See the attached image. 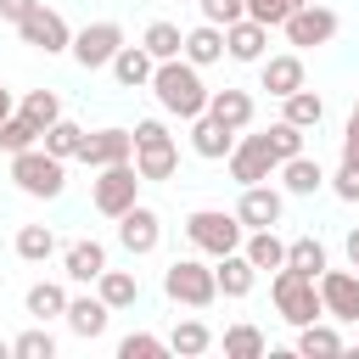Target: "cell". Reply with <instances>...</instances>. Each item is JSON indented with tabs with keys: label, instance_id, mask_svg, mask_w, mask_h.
<instances>
[{
	"label": "cell",
	"instance_id": "cell-1",
	"mask_svg": "<svg viewBox=\"0 0 359 359\" xmlns=\"http://www.w3.org/2000/svg\"><path fill=\"white\" fill-rule=\"evenodd\" d=\"M151 95H157V107L163 112H174V118H202L208 112V84H202V67L196 62H185V56H174V62H157V73H151Z\"/></svg>",
	"mask_w": 359,
	"mask_h": 359
},
{
	"label": "cell",
	"instance_id": "cell-2",
	"mask_svg": "<svg viewBox=\"0 0 359 359\" xmlns=\"http://www.w3.org/2000/svg\"><path fill=\"white\" fill-rule=\"evenodd\" d=\"M269 297L280 309L286 325H309V320H325V303H320V280L314 275H297V269H275L269 275Z\"/></svg>",
	"mask_w": 359,
	"mask_h": 359
},
{
	"label": "cell",
	"instance_id": "cell-3",
	"mask_svg": "<svg viewBox=\"0 0 359 359\" xmlns=\"http://www.w3.org/2000/svg\"><path fill=\"white\" fill-rule=\"evenodd\" d=\"M11 180H17V191H22V196L50 202V196H62V191H67V163H62V157H50L45 146H28V151H17V157H11Z\"/></svg>",
	"mask_w": 359,
	"mask_h": 359
},
{
	"label": "cell",
	"instance_id": "cell-4",
	"mask_svg": "<svg viewBox=\"0 0 359 359\" xmlns=\"http://www.w3.org/2000/svg\"><path fill=\"white\" fill-rule=\"evenodd\" d=\"M185 236H191V247H196V252L224 258V252H241L247 224H241L236 213H224V208H196V213L185 219Z\"/></svg>",
	"mask_w": 359,
	"mask_h": 359
},
{
	"label": "cell",
	"instance_id": "cell-5",
	"mask_svg": "<svg viewBox=\"0 0 359 359\" xmlns=\"http://www.w3.org/2000/svg\"><path fill=\"white\" fill-rule=\"evenodd\" d=\"M140 168H135V157L129 163H107V168H95V180H90V202H95V213H107V219H118V213H129L135 202H140Z\"/></svg>",
	"mask_w": 359,
	"mask_h": 359
},
{
	"label": "cell",
	"instance_id": "cell-6",
	"mask_svg": "<svg viewBox=\"0 0 359 359\" xmlns=\"http://www.w3.org/2000/svg\"><path fill=\"white\" fill-rule=\"evenodd\" d=\"M135 168H140V180H174V168H180V146L157 118L135 123Z\"/></svg>",
	"mask_w": 359,
	"mask_h": 359
},
{
	"label": "cell",
	"instance_id": "cell-7",
	"mask_svg": "<svg viewBox=\"0 0 359 359\" xmlns=\"http://www.w3.org/2000/svg\"><path fill=\"white\" fill-rule=\"evenodd\" d=\"M163 292L185 309H208V303H219V275L202 258H174L168 275H163Z\"/></svg>",
	"mask_w": 359,
	"mask_h": 359
},
{
	"label": "cell",
	"instance_id": "cell-8",
	"mask_svg": "<svg viewBox=\"0 0 359 359\" xmlns=\"http://www.w3.org/2000/svg\"><path fill=\"white\" fill-rule=\"evenodd\" d=\"M337 11L331 6H320V0H309V6H297L286 22H280V34H286V45H297V50H320V45H331L337 39Z\"/></svg>",
	"mask_w": 359,
	"mask_h": 359
},
{
	"label": "cell",
	"instance_id": "cell-9",
	"mask_svg": "<svg viewBox=\"0 0 359 359\" xmlns=\"http://www.w3.org/2000/svg\"><path fill=\"white\" fill-rule=\"evenodd\" d=\"M17 39H22V45H34V50H45V56L73 50V28H67V22H62V11H50L45 0L17 22Z\"/></svg>",
	"mask_w": 359,
	"mask_h": 359
},
{
	"label": "cell",
	"instance_id": "cell-10",
	"mask_svg": "<svg viewBox=\"0 0 359 359\" xmlns=\"http://www.w3.org/2000/svg\"><path fill=\"white\" fill-rule=\"evenodd\" d=\"M224 163H230V180L236 185H264L269 174H280V157L264 146V135H241Z\"/></svg>",
	"mask_w": 359,
	"mask_h": 359
},
{
	"label": "cell",
	"instance_id": "cell-11",
	"mask_svg": "<svg viewBox=\"0 0 359 359\" xmlns=\"http://www.w3.org/2000/svg\"><path fill=\"white\" fill-rule=\"evenodd\" d=\"M123 50V28L118 22H84L79 34H73V62L79 67H112V56Z\"/></svg>",
	"mask_w": 359,
	"mask_h": 359
},
{
	"label": "cell",
	"instance_id": "cell-12",
	"mask_svg": "<svg viewBox=\"0 0 359 359\" xmlns=\"http://www.w3.org/2000/svg\"><path fill=\"white\" fill-rule=\"evenodd\" d=\"M157 241H163V219H157V208L135 202L129 213H118V247H123L129 258H146V252H157Z\"/></svg>",
	"mask_w": 359,
	"mask_h": 359
},
{
	"label": "cell",
	"instance_id": "cell-13",
	"mask_svg": "<svg viewBox=\"0 0 359 359\" xmlns=\"http://www.w3.org/2000/svg\"><path fill=\"white\" fill-rule=\"evenodd\" d=\"M320 303H325L331 320L359 325V269H331V264H325V275H320Z\"/></svg>",
	"mask_w": 359,
	"mask_h": 359
},
{
	"label": "cell",
	"instance_id": "cell-14",
	"mask_svg": "<svg viewBox=\"0 0 359 359\" xmlns=\"http://www.w3.org/2000/svg\"><path fill=\"white\" fill-rule=\"evenodd\" d=\"M280 213H286V196L264 180V185H241V202H236V219L247 224V230H275L280 224Z\"/></svg>",
	"mask_w": 359,
	"mask_h": 359
},
{
	"label": "cell",
	"instance_id": "cell-15",
	"mask_svg": "<svg viewBox=\"0 0 359 359\" xmlns=\"http://www.w3.org/2000/svg\"><path fill=\"white\" fill-rule=\"evenodd\" d=\"M135 157V129H90L79 163L84 168H107V163H129Z\"/></svg>",
	"mask_w": 359,
	"mask_h": 359
},
{
	"label": "cell",
	"instance_id": "cell-16",
	"mask_svg": "<svg viewBox=\"0 0 359 359\" xmlns=\"http://www.w3.org/2000/svg\"><path fill=\"white\" fill-rule=\"evenodd\" d=\"M264 45H269V28L258 17H241L224 28V56L230 62H264Z\"/></svg>",
	"mask_w": 359,
	"mask_h": 359
},
{
	"label": "cell",
	"instance_id": "cell-17",
	"mask_svg": "<svg viewBox=\"0 0 359 359\" xmlns=\"http://www.w3.org/2000/svg\"><path fill=\"white\" fill-rule=\"evenodd\" d=\"M230 146H236V129H230V123H219L213 112L191 118V151H196V157L219 163V157H230Z\"/></svg>",
	"mask_w": 359,
	"mask_h": 359
},
{
	"label": "cell",
	"instance_id": "cell-18",
	"mask_svg": "<svg viewBox=\"0 0 359 359\" xmlns=\"http://www.w3.org/2000/svg\"><path fill=\"white\" fill-rule=\"evenodd\" d=\"M67 331L73 337H84V342H95L101 331H107V320H112V309H107V297L95 292V297H67Z\"/></svg>",
	"mask_w": 359,
	"mask_h": 359
},
{
	"label": "cell",
	"instance_id": "cell-19",
	"mask_svg": "<svg viewBox=\"0 0 359 359\" xmlns=\"http://www.w3.org/2000/svg\"><path fill=\"white\" fill-rule=\"evenodd\" d=\"M258 79H264V90L280 101V95L303 90V56H297V50H286V56H264V62H258Z\"/></svg>",
	"mask_w": 359,
	"mask_h": 359
},
{
	"label": "cell",
	"instance_id": "cell-20",
	"mask_svg": "<svg viewBox=\"0 0 359 359\" xmlns=\"http://www.w3.org/2000/svg\"><path fill=\"white\" fill-rule=\"evenodd\" d=\"M280 185H286V196H314V191H325L331 180H325L320 157L297 151V157H286V163H280Z\"/></svg>",
	"mask_w": 359,
	"mask_h": 359
},
{
	"label": "cell",
	"instance_id": "cell-21",
	"mask_svg": "<svg viewBox=\"0 0 359 359\" xmlns=\"http://www.w3.org/2000/svg\"><path fill=\"white\" fill-rule=\"evenodd\" d=\"M62 269H67V280L95 286V280H101V269H107V247H101V241H73V247L62 252Z\"/></svg>",
	"mask_w": 359,
	"mask_h": 359
},
{
	"label": "cell",
	"instance_id": "cell-22",
	"mask_svg": "<svg viewBox=\"0 0 359 359\" xmlns=\"http://www.w3.org/2000/svg\"><path fill=\"white\" fill-rule=\"evenodd\" d=\"M151 73H157V56H151L146 45H123V50L112 56V79H118L123 90H140V84H151Z\"/></svg>",
	"mask_w": 359,
	"mask_h": 359
},
{
	"label": "cell",
	"instance_id": "cell-23",
	"mask_svg": "<svg viewBox=\"0 0 359 359\" xmlns=\"http://www.w3.org/2000/svg\"><path fill=\"white\" fill-rule=\"evenodd\" d=\"M213 275H219V297H247V292L258 286V269H252L247 252H224V258L213 264Z\"/></svg>",
	"mask_w": 359,
	"mask_h": 359
},
{
	"label": "cell",
	"instance_id": "cell-24",
	"mask_svg": "<svg viewBox=\"0 0 359 359\" xmlns=\"http://www.w3.org/2000/svg\"><path fill=\"white\" fill-rule=\"evenodd\" d=\"M208 112H213L219 123H230V129L241 135V129L252 123V95H247V90H230V84H224V90H213V95H208Z\"/></svg>",
	"mask_w": 359,
	"mask_h": 359
},
{
	"label": "cell",
	"instance_id": "cell-25",
	"mask_svg": "<svg viewBox=\"0 0 359 359\" xmlns=\"http://www.w3.org/2000/svg\"><path fill=\"white\" fill-rule=\"evenodd\" d=\"M219 56H224V28H219V22H196V28L185 34V62L213 67Z\"/></svg>",
	"mask_w": 359,
	"mask_h": 359
},
{
	"label": "cell",
	"instance_id": "cell-26",
	"mask_svg": "<svg viewBox=\"0 0 359 359\" xmlns=\"http://www.w3.org/2000/svg\"><path fill=\"white\" fill-rule=\"evenodd\" d=\"M140 45L157 56V62H174V56H185V34H180V22H168V17H157V22H146V34H140Z\"/></svg>",
	"mask_w": 359,
	"mask_h": 359
},
{
	"label": "cell",
	"instance_id": "cell-27",
	"mask_svg": "<svg viewBox=\"0 0 359 359\" xmlns=\"http://www.w3.org/2000/svg\"><path fill=\"white\" fill-rule=\"evenodd\" d=\"M241 252L252 258V269H258V275H264V269H280V264H286V241H280L275 230H247Z\"/></svg>",
	"mask_w": 359,
	"mask_h": 359
},
{
	"label": "cell",
	"instance_id": "cell-28",
	"mask_svg": "<svg viewBox=\"0 0 359 359\" xmlns=\"http://www.w3.org/2000/svg\"><path fill=\"white\" fill-rule=\"evenodd\" d=\"M95 292L107 297V309H112V314H118V309H135V303H140V280H135L129 269H101Z\"/></svg>",
	"mask_w": 359,
	"mask_h": 359
},
{
	"label": "cell",
	"instance_id": "cell-29",
	"mask_svg": "<svg viewBox=\"0 0 359 359\" xmlns=\"http://www.w3.org/2000/svg\"><path fill=\"white\" fill-rule=\"evenodd\" d=\"M280 118H286V123H297V129H320L325 101H320L314 90H292V95H280Z\"/></svg>",
	"mask_w": 359,
	"mask_h": 359
},
{
	"label": "cell",
	"instance_id": "cell-30",
	"mask_svg": "<svg viewBox=\"0 0 359 359\" xmlns=\"http://www.w3.org/2000/svg\"><path fill=\"white\" fill-rule=\"evenodd\" d=\"M84 135H90V129H79L73 118H56V123L39 135V146H45L50 157H62V163H67V157H79V151H84Z\"/></svg>",
	"mask_w": 359,
	"mask_h": 359
},
{
	"label": "cell",
	"instance_id": "cell-31",
	"mask_svg": "<svg viewBox=\"0 0 359 359\" xmlns=\"http://www.w3.org/2000/svg\"><path fill=\"white\" fill-rule=\"evenodd\" d=\"M325 264H331V258H325V247H320L314 236L286 241V269H297V275H314V280H320V275H325Z\"/></svg>",
	"mask_w": 359,
	"mask_h": 359
},
{
	"label": "cell",
	"instance_id": "cell-32",
	"mask_svg": "<svg viewBox=\"0 0 359 359\" xmlns=\"http://www.w3.org/2000/svg\"><path fill=\"white\" fill-rule=\"evenodd\" d=\"M22 303H28V314H34V320H62V314H67V292H62L56 280H34Z\"/></svg>",
	"mask_w": 359,
	"mask_h": 359
},
{
	"label": "cell",
	"instance_id": "cell-33",
	"mask_svg": "<svg viewBox=\"0 0 359 359\" xmlns=\"http://www.w3.org/2000/svg\"><path fill=\"white\" fill-rule=\"evenodd\" d=\"M50 252H56V230L50 224H22L17 230V258L22 264H45Z\"/></svg>",
	"mask_w": 359,
	"mask_h": 359
},
{
	"label": "cell",
	"instance_id": "cell-34",
	"mask_svg": "<svg viewBox=\"0 0 359 359\" xmlns=\"http://www.w3.org/2000/svg\"><path fill=\"white\" fill-rule=\"evenodd\" d=\"M297 353H342V331L337 325H325V320H309V325H297Z\"/></svg>",
	"mask_w": 359,
	"mask_h": 359
},
{
	"label": "cell",
	"instance_id": "cell-35",
	"mask_svg": "<svg viewBox=\"0 0 359 359\" xmlns=\"http://www.w3.org/2000/svg\"><path fill=\"white\" fill-rule=\"evenodd\" d=\"M208 348H213V331H208L202 320H180L174 337H168V353H185V359H196V353H208Z\"/></svg>",
	"mask_w": 359,
	"mask_h": 359
},
{
	"label": "cell",
	"instance_id": "cell-36",
	"mask_svg": "<svg viewBox=\"0 0 359 359\" xmlns=\"http://www.w3.org/2000/svg\"><path fill=\"white\" fill-rule=\"evenodd\" d=\"M17 112H22L28 123H39V135H45V129H50V123L62 118V101H56V90H28Z\"/></svg>",
	"mask_w": 359,
	"mask_h": 359
},
{
	"label": "cell",
	"instance_id": "cell-37",
	"mask_svg": "<svg viewBox=\"0 0 359 359\" xmlns=\"http://www.w3.org/2000/svg\"><path fill=\"white\" fill-rule=\"evenodd\" d=\"M219 342H224V353H230V359H264V348H269L258 325H230Z\"/></svg>",
	"mask_w": 359,
	"mask_h": 359
},
{
	"label": "cell",
	"instance_id": "cell-38",
	"mask_svg": "<svg viewBox=\"0 0 359 359\" xmlns=\"http://www.w3.org/2000/svg\"><path fill=\"white\" fill-rule=\"evenodd\" d=\"M28 146H39V123H28L22 112H11V118L0 123V151L17 157V151H28Z\"/></svg>",
	"mask_w": 359,
	"mask_h": 359
},
{
	"label": "cell",
	"instance_id": "cell-39",
	"mask_svg": "<svg viewBox=\"0 0 359 359\" xmlns=\"http://www.w3.org/2000/svg\"><path fill=\"white\" fill-rule=\"evenodd\" d=\"M303 135H309V129H297V123L275 118V123L264 129V146H269V151H275V157L286 163V157H297V151H303Z\"/></svg>",
	"mask_w": 359,
	"mask_h": 359
},
{
	"label": "cell",
	"instance_id": "cell-40",
	"mask_svg": "<svg viewBox=\"0 0 359 359\" xmlns=\"http://www.w3.org/2000/svg\"><path fill=\"white\" fill-rule=\"evenodd\" d=\"M11 353H17V359H56V337H50V331H45V320H39L34 331L11 337Z\"/></svg>",
	"mask_w": 359,
	"mask_h": 359
},
{
	"label": "cell",
	"instance_id": "cell-41",
	"mask_svg": "<svg viewBox=\"0 0 359 359\" xmlns=\"http://www.w3.org/2000/svg\"><path fill=\"white\" fill-rule=\"evenodd\" d=\"M157 353H168V342L151 337V331H129V337L118 342V359H157Z\"/></svg>",
	"mask_w": 359,
	"mask_h": 359
},
{
	"label": "cell",
	"instance_id": "cell-42",
	"mask_svg": "<svg viewBox=\"0 0 359 359\" xmlns=\"http://www.w3.org/2000/svg\"><path fill=\"white\" fill-rule=\"evenodd\" d=\"M196 6H202V22H219V28L247 17V0H196Z\"/></svg>",
	"mask_w": 359,
	"mask_h": 359
},
{
	"label": "cell",
	"instance_id": "cell-43",
	"mask_svg": "<svg viewBox=\"0 0 359 359\" xmlns=\"http://www.w3.org/2000/svg\"><path fill=\"white\" fill-rule=\"evenodd\" d=\"M292 11H297V0H247V17H258L264 28H280Z\"/></svg>",
	"mask_w": 359,
	"mask_h": 359
},
{
	"label": "cell",
	"instance_id": "cell-44",
	"mask_svg": "<svg viewBox=\"0 0 359 359\" xmlns=\"http://www.w3.org/2000/svg\"><path fill=\"white\" fill-rule=\"evenodd\" d=\"M331 191H337L342 202H359V163H353V157H342V168L331 174Z\"/></svg>",
	"mask_w": 359,
	"mask_h": 359
},
{
	"label": "cell",
	"instance_id": "cell-45",
	"mask_svg": "<svg viewBox=\"0 0 359 359\" xmlns=\"http://www.w3.org/2000/svg\"><path fill=\"white\" fill-rule=\"evenodd\" d=\"M342 157H353V163H359V101H353V112H348V129H342Z\"/></svg>",
	"mask_w": 359,
	"mask_h": 359
},
{
	"label": "cell",
	"instance_id": "cell-46",
	"mask_svg": "<svg viewBox=\"0 0 359 359\" xmlns=\"http://www.w3.org/2000/svg\"><path fill=\"white\" fill-rule=\"evenodd\" d=\"M34 6H39V0H0V17H6V22H22Z\"/></svg>",
	"mask_w": 359,
	"mask_h": 359
},
{
	"label": "cell",
	"instance_id": "cell-47",
	"mask_svg": "<svg viewBox=\"0 0 359 359\" xmlns=\"http://www.w3.org/2000/svg\"><path fill=\"white\" fill-rule=\"evenodd\" d=\"M342 247H348V264H353V269H359V224H353V230H348V241H342Z\"/></svg>",
	"mask_w": 359,
	"mask_h": 359
},
{
	"label": "cell",
	"instance_id": "cell-48",
	"mask_svg": "<svg viewBox=\"0 0 359 359\" xmlns=\"http://www.w3.org/2000/svg\"><path fill=\"white\" fill-rule=\"evenodd\" d=\"M11 112H17V101H11V90H6V84H0V123H6V118H11Z\"/></svg>",
	"mask_w": 359,
	"mask_h": 359
},
{
	"label": "cell",
	"instance_id": "cell-49",
	"mask_svg": "<svg viewBox=\"0 0 359 359\" xmlns=\"http://www.w3.org/2000/svg\"><path fill=\"white\" fill-rule=\"evenodd\" d=\"M6 353H11V342H0V359H6Z\"/></svg>",
	"mask_w": 359,
	"mask_h": 359
},
{
	"label": "cell",
	"instance_id": "cell-50",
	"mask_svg": "<svg viewBox=\"0 0 359 359\" xmlns=\"http://www.w3.org/2000/svg\"><path fill=\"white\" fill-rule=\"evenodd\" d=\"M297 6H309V0H297Z\"/></svg>",
	"mask_w": 359,
	"mask_h": 359
}]
</instances>
